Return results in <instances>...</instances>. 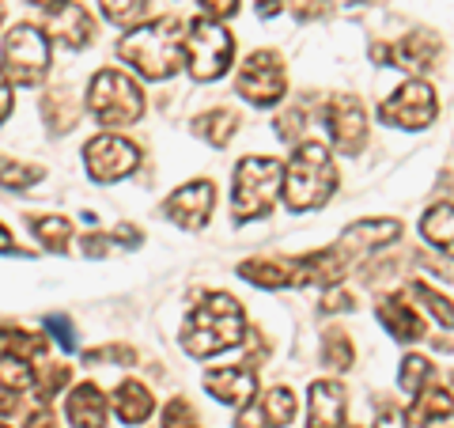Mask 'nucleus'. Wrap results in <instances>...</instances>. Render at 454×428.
<instances>
[{
  "mask_svg": "<svg viewBox=\"0 0 454 428\" xmlns=\"http://www.w3.org/2000/svg\"><path fill=\"white\" fill-rule=\"evenodd\" d=\"M243 337H247V315L239 307V299L227 292L201 296V304L190 311L186 326H182V349L197 356V361L243 345Z\"/></svg>",
  "mask_w": 454,
  "mask_h": 428,
  "instance_id": "obj_1",
  "label": "nucleus"
},
{
  "mask_svg": "<svg viewBox=\"0 0 454 428\" xmlns=\"http://www.w3.org/2000/svg\"><path fill=\"white\" fill-rule=\"evenodd\" d=\"M175 16H160L148 27H133L129 35L121 38V61H129L140 76L148 80H170L186 61V31H178Z\"/></svg>",
  "mask_w": 454,
  "mask_h": 428,
  "instance_id": "obj_2",
  "label": "nucleus"
},
{
  "mask_svg": "<svg viewBox=\"0 0 454 428\" xmlns=\"http://www.w3.org/2000/svg\"><path fill=\"white\" fill-rule=\"evenodd\" d=\"M337 194V163L315 140H303L284 167V205L292 212H315Z\"/></svg>",
  "mask_w": 454,
  "mask_h": 428,
  "instance_id": "obj_3",
  "label": "nucleus"
},
{
  "mask_svg": "<svg viewBox=\"0 0 454 428\" xmlns=\"http://www.w3.org/2000/svg\"><path fill=\"white\" fill-rule=\"evenodd\" d=\"M284 190V163L273 160V155H247L235 167V190H231V209L235 220H258L269 217L277 194Z\"/></svg>",
  "mask_w": 454,
  "mask_h": 428,
  "instance_id": "obj_4",
  "label": "nucleus"
},
{
  "mask_svg": "<svg viewBox=\"0 0 454 428\" xmlns=\"http://www.w3.org/2000/svg\"><path fill=\"white\" fill-rule=\"evenodd\" d=\"M88 110L95 114L98 125H110V130L133 125L145 114V91L133 76L118 73V68H103V73H95L88 88Z\"/></svg>",
  "mask_w": 454,
  "mask_h": 428,
  "instance_id": "obj_5",
  "label": "nucleus"
},
{
  "mask_svg": "<svg viewBox=\"0 0 454 428\" xmlns=\"http://www.w3.org/2000/svg\"><path fill=\"white\" fill-rule=\"evenodd\" d=\"M439 118V95L424 76H409L405 83H397L390 99L379 103V122L394 125V130L420 133Z\"/></svg>",
  "mask_w": 454,
  "mask_h": 428,
  "instance_id": "obj_6",
  "label": "nucleus"
},
{
  "mask_svg": "<svg viewBox=\"0 0 454 428\" xmlns=\"http://www.w3.org/2000/svg\"><path fill=\"white\" fill-rule=\"evenodd\" d=\"M235 57V38L223 31L220 20H193L190 31H186V65H190V76L193 80H220L227 73V65H231Z\"/></svg>",
  "mask_w": 454,
  "mask_h": 428,
  "instance_id": "obj_7",
  "label": "nucleus"
},
{
  "mask_svg": "<svg viewBox=\"0 0 454 428\" xmlns=\"http://www.w3.org/2000/svg\"><path fill=\"white\" fill-rule=\"evenodd\" d=\"M4 73L20 88H35L50 73V35L35 23H20L4 35Z\"/></svg>",
  "mask_w": 454,
  "mask_h": 428,
  "instance_id": "obj_8",
  "label": "nucleus"
},
{
  "mask_svg": "<svg viewBox=\"0 0 454 428\" xmlns=\"http://www.w3.org/2000/svg\"><path fill=\"white\" fill-rule=\"evenodd\" d=\"M235 91L250 107H277L288 95V68H284L277 50H254L235 76Z\"/></svg>",
  "mask_w": 454,
  "mask_h": 428,
  "instance_id": "obj_9",
  "label": "nucleus"
},
{
  "mask_svg": "<svg viewBox=\"0 0 454 428\" xmlns=\"http://www.w3.org/2000/svg\"><path fill=\"white\" fill-rule=\"evenodd\" d=\"M322 122L325 133H330L333 148L345 155H360L367 145V114L356 95H330L322 103Z\"/></svg>",
  "mask_w": 454,
  "mask_h": 428,
  "instance_id": "obj_10",
  "label": "nucleus"
},
{
  "mask_svg": "<svg viewBox=\"0 0 454 428\" xmlns=\"http://www.w3.org/2000/svg\"><path fill=\"white\" fill-rule=\"evenodd\" d=\"M140 163V152L133 140L125 137H114V133H103L88 140V148H83V167H88V175L95 182H118L125 175H133Z\"/></svg>",
  "mask_w": 454,
  "mask_h": 428,
  "instance_id": "obj_11",
  "label": "nucleus"
},
{
  "mask_svg": "<svg viewBox=\"0 0 454 428\" xmlns=\"http://www.w3.org/2000/svg\"><path fill=\"white\" fill-rule=\"evenodd\" d=\"M212 205H216V186H212L208 178H197V182H186V186H178L167 197L163 217L175 220L178 227H186V232H201L212 217Z\"/></svg>",
  "mask_w": 454,
  "mask_h": 428,
  "instance_id": "obj_12",
  "label": "nucleus"
},
{
  "mask_svg": "<svg viewBox=\"0 0 454 428\" xmlns=\"http://www.w3.org/2000/svg\"><path fill=\"white\" fill-rule=\"evenodd\" d=\"M292 281L295 289H307V284H318V289H333V284L345 281L348 273V250L333 242V247H322V250H310L292 258Z\"/></svg>",
  "mask_w": 454,
  "mask_h": 428,
  "instance_id": "obj_13",
  "label": "nucleus"
},
{
  "mask_svg": "<svg viewBox=\"0 0 454 428\" xmlns=\"http://www.w3.org/2000/svg\"><path fill=\"white\" fill-rule=\"evenodd\" d=\"M439 57H443V38L428 27H417V31L390 42V65H397L409 76H428L432 68H439Z\"/></svg>",
  "mask_w": 454,
  "mask_h": 428,
  "instance_id": "obj_14",
  "label": "nucleus"
},
{
  "mask_svg": "<svg viewBox=\"0 0 454 428\" xmlns=\"http://www.w3.org/2000/svg\"><path fill=\"white\" fill-rule=\"evenodd\" d=\"M300 413V398L292 387H273L262 398H250V402L239 409L235 428H288Z\"/></svg>",
  "mask_w": 454,
  "mask_h": 428,
  "instance_id": "obj_15",
  "label": "nucleus"
},
{
  "mask_svg": "<svg viewBox=\"0 0 454 428\" xmlns=\"http://www.w3.org/2000/svg\"><path fill=\"white\" fill-rule=\"evenodd\" d=\"M205 391L216 398V402H227V406L243 409L250 398L258 394V364L243 361V364L212 368V372H205Z\"/></svg>",
  "mask_w": 454,
  "mask_h": 428,
  "instance_id": "obj_16",
  "label": "nucleus"
},
{
  "mask_svg": "<svg viewBox=\"0 0 454 428\" xmlns=\"http://www.w3.org/2000/svg\"><path fill=\"white\" fill-rule=\"evenodd\" d=\"M375 315L382 322V330H387L394 341H402V345H417V341H424V319L420 311L409 304L405 296H379L375 299Z\"/></svg>",
  "mask_w": 454,
  "mask_h": 428,
  "instance_id": "obj_17",
  "label": "nucleus"
},
{
  "mask_svg": "<svg viewBox=\"0 0 454 428\" xmlns=\"http://www.w3.org/2000/svg\"><path fill=\"white\" fill-rule=\"evenodd\" d=\"M348 413V391L337 379H315L307 394V428H340Z\"/></svg>",
  "mask_w": 454,
  "mask_h": 428,
  "instance_id": "obj_18",
  "label": "nucleus"
},
{
  "mask_svg": "<svg viewBox=\"0 0 454 428\" xmlns=\"http://www.w3.org/2000/svg\"><path fill=\"white\" fill-rule=\"evenodd\" d=\"M402 232H405L402 220H394V217H364V220L345 227L340 247H345L348 254H375V250L402 239Z\"/></svg>",
  "mask_w": 454,
  "mask_h": 428,
  "instance_id": "obj_19",
  "label": "nucleus"
},
{
  "mask_svg": "<svg viewBox=\"0 0 454 428\" xmlns=\"http://www.w3.org/2000/svg\"><path fill=\"white\" fill-rule=\"evenodd\" d=\"M46 31H50V38L57 42V46L83 50L95 38V23H91V16H88V8L83 4H61V8L50 12Z\"/></svg>",
  "mask_w": 454,
  "mask_h": 428,
  "instance_id": "obj_20",
  "label": "nucleus"
},
{
  "mask_svg": "<svg viewBox=\"0 0 454 428\" xmlns=\"http://www.w3.org/2000/svg\"><path fill=\"white\" fill-rule=\"evenodd\" d=\"M454 417V391L439 387V383H428L420 394H413V406H409V424L417 428H432L439 421Z\"/></svg>",
  "mask_w": 454,
  "mask_h": 428,
  "instance_id": "obj_21",
  "label": "nucleus"
},
{
  "mask_svg": "<svg viewBox=\"0 0 454 428\" xmlns=\"http://www.w3.org/2000/svg\"><path fill=\"white\" fill-rule=\"evenodd\" d=\"M68 421L76 428H106V394L95 383H80L68 394Z\"/></svg>",
  "mask_w": 454,
  "mask_h": 428,
  "instance_id": "obj_22",
  "label": "nucleus"
},
{
  "mask_svg": "<svg viewBox=\"0 0 454 428\" xmlns=\"http://www.w3.org/2000/svg\"><path fill=\"white\" fill-rule=\"evenodd\" d=\"M420 235H424L428 247H435L439 254H447V258L454 262V205L450 202H439L432 209H424Z\"/></svg>",
  "mask_w": 454,
  "mask_h": 428,
  "instance_id": "obj_23",
  "label": "nucleus"
},
{
  "mask_svg": "<svg viewBox=\"0 0 454 428\" xmlns=\"http://www.w3.org/2000/svg\"><path fill=\"white\" fill-rule=\"evenodd\" d=\"M152 391L145 387V383H137V379H125L118 391H114V413L125 421V424H145L152 417Z\"/></svg>",
  "mask_w": 454,
  "mask_h": 428,
  "instance_id": "obj_24",
  "label": "nucleus"
},
{
  "mask_svg": "<svg viewBox=\"0 0 454 428\" xmlns=\"http://www.w3.org/2000/svg\"><path fill=\"white\" fill-rule=\"evenodd\" d=\"M42 118H46L50 133H57V137L68 133L80 122V99L68 91V88L46 91V95H42Z\"/></svg>",
  "mask_w": 454,
  "mask_h": 428,
  "instance_id": "obj_25",
  "label": "nucleus"
},
{
  "mask_svg": "<svg viewBox=\"0 0 454 428\" xmlns=\"http://www.w3.org/2000/svg\"><path fill=\"white\" fill-rule=\"evenodd\" d=\"M239 277L247 284H258V289L280 292V289H295L292 281V266L288 262H273V258H250L239 266Z\"/></svg>",
  "mask_w": 454,
  "mask_h": 428,
  "instance_id": "obj_26",
  "label": "nucleus"
},
{
  "mask_svg": "<svg viewBox=\"0 0 454 428\" xmlns=\"http://www.w3.org/2000/svg\"><path fill=\"white\" fill-rule=\"evenodd\" d=\"M193 133L201 137L205 145H212V148H227V140L239 133V114L227 110V107L197 114V118H193Z\"/></svg>",
  "mask_w": 454,
  "mask_h": 428,
  "instance_id": "obj_27",
  "label": "nucleus"
},
{
  "mask_svg": "<svg viewBox=\"0 0 454 428\" xmlns=\"http://www.w3.org/2000/svg\"><path fill=\"white\" fill-rule=\"evenodd\" d=\"M409 299L413 304H420V311L424 315H432L443 330H454V299L447 296V292H439V289H432L428 281H409Z\"/></svg>",
  "mask_w": 454,
  "mask_h": 428,
  "instance_id": "obj_28",
  "label": "nucleus"
},
{
  "mask_svg": "<svg viewBox=\"0 0 454 428\" xmlns=\"http://www.w3.org/2000/svg\"><path fill=\"white\" fill-rule=\"evenodd\" d=\"M322 364L330 368V372H348V368L356 364V345H352V337L340 330V326H330V330L322 334Z\"/></svg>",
  "mask_w": 454,
  "mask_h": 428,
  "instance_id": "obj_29",
  "label": "nucleus"
},
{
  "mask_svg": "<svg viewBox=\"0 0 454 428\" xmlns=\"http://www.w3.org/2000/svg\"><path fill=\"white\" fill-rule=\"evenodd\" d=\"M31 232L38 235V242L53 254H65L68 242H73V220L68 217H31Z\"/></svg>",
  "mask_w": 454,
  "mask_h": 428,
  "instance_id": "obj_30",
  "label": "nucleus"
},
{
  "mask_svg": "<svg viewBox=\"0 0 454 428\" xmlns=\"http://www.w3.org/2000/svg\"><path fill=\"white\" fill-rule=\"evenodd\" d=\"M46 353V334H31V330H12L0 326V356H20V361H35Z\"/></svg>",
  "mask_w": 454,
  "mask_h": 428,
  "instance_id": "obj_31",
  "label": "nucleus"
},
{
  "mask_svg": "<svg viewBox=\"0 0 454 428\" xmlns=\"http://www.w3.org/2000/svg\"><path fill=\"white\" fill-rule=\"evenodd\" d=\"M432 376H435V364L428 361V356L409 353V356H402V368H397V387L413 398V394H420L424 387H428Z\"/></svg>",
  "mask_w": 454,
  "mask_h": 428,
  "instance_id": "obj_32",
  "label": "nucleus"
},
{
  "mask_svg": "<svg viewBox=\"0 0 454 428\" xmlns=\"http://www.w3.org/2000/svg\"><path fill=\"white\" fill-rule=\"evenodd\" d=\"M46 167L42 163H23V160H12V155H0V186L4 190H27L42 182Z\"/></svg>",
  "mask_w": 454,
  "mask_h": 428,
  "instance_id": "obj_33",
  "label": "nucleus"
},
{
  "mask_svg": "<svg viewBox=\"0 0 454 428\" xmlns=\"http://www.w3.org/2000/svg\"><path fill=\"white\" fill-rule=\"evenodd\" d=\"M68 379H73L68 364H50V361H46V364H42L38 372H35V398H38L42 406H50L53 398L61 394V387H65Z\"/></svg>",
  "mask_w": 454,
  "mask_h": 428,
  "instance_id": "obj_34",
  "label": "nucleus"
},
{
  "mask_svg": "<svg viewBox=\"0 0 454 428\" xmlns=\"http://www.w3.org/2000/svg\"><path fill=\"white\" fill-rule=\"evenodd\" d=\"M27 387H35V372H31V364L20 361V356H0V391L23 394Z\"/></svg>",
  "mask_w": 454,
  "mask_h": 428,
  "instance_id": "obj_35",
  "label": "nucleus"
},
{
  "mask_svg": "<svg viewBox=\"0 0 454 428\" xmlns=\"http://www.w3.org/2000/svg\"><path fill=\"white\" fill-rule=\"evenodd\" d=\"M103 4V16L110 23H118V27H137L140 20H145V12L152 0H98Z\"/></svg>",
  "mask_w": 454,
  "mask_h": 428,
  "instance_id": "obj_36",
  "label": "nucleus"
},
{
  "mask_svg": "<svg viewBox=\"0 0 454 428\" xmlns=\"http://www.w3.org/2000/svg\"><path fill=\"white\" fill-rule=\"evenodd\" d=\"M163 428H201L190 398H170V402L163 406Z\"/></svg>",
  "mask_w": 454,
  "mask_h": 428,
  "instance_id": "obj_37",
  "label": "nucleus"
},
{
  "mask_svg": "<svg viewBox=\"0 0 454 428\" xmlns=\"http://www.w3.org/2000/svg\"><path fill=\"white\" fill-rule=\"evenodd\" d=\"M288 8L300 23H318L333 16V0H288Z\"/></svg>",
  "mask_w": 454,
  "mask_h": 428,
  "instance_id": "obj_38",
  "label": "nucleus"
},
{
  "mask_svg": "<svg viewBox=\"0 0 454 428\" xmlns=\"http://www.w3.org/2000/svg\"><path fill=\"white\" fill-rule=\"evenodd\" d=\"M83 364H137V353L129 345H106V349H88Z\"/></svg>",
  "mask_w": 454,
  "mask_h": 428,
  "instance_id": "obj_39",
  "label": "nucleus"
},
{
  "mask_svg": "<svg viewBox=\"0 0 454 428\" xmlns=\"http://www.w3.org/2000/svg\"><path fill=\"white\" fill-rule=\"evenodd\" d=\"M46 334H53L65 353H76V326L68 315H46Z\"/></svg>",
  "mask_w": 454,
  "mask_h": 428,
  "instance_id": "obj_40",
  "label": "nucleus"
},
{
  "mask_svg": "<svg viewBox=\"0 0 454 428\" xmlns=\"http://www.w3.org/2000/svg\"><path fill=\"white\" fill-rule=\"evenodd\" d=\"M307 114L303 110H288V114H280L277 118V137L280 140H288V145H300V137H303V130L310 122H303Z\"/></svg>",
  "mask_w": 454,
  "mask_h": 428,
  "instance_id": "obj_41",
  "label": "nucleus"
},
{
  "mask_svg": "<svg viewBox=\"0 0 454 428\" xmlns=\"http://www.w3.org/2000/svg\"><path fill=\"white\" fill-rule=\"evenodd\" d=\"M352 307H356V299H352V292L337 289V284H333L330 292H325V304H322L325 315H340V311H352Z\"/></svg>",
  "mask_w": 454,
  "mask_h": 428,
  "instance_id": "obj_42",
  "label": "nucleus"
},
{
  "mask_svg": "<svg viewBox=\"0 0 454 428\" xmlns=\"http://www.w3.org/2000/svg\"><path fill=\"white\" fill-rule=\"evenodd\" d=\"M114 247H118L114 235H88L80 242V250L88 254V258H106V254H114Z\"/></svg>",
  "mask_w": 454,
  "mask_h": 428,
  "instance_id": "obj_43",
  "label": "nucleus"
},
{
  "mask_svg": "<svg viewBox=\"0 0 454 428\" xmlns=\"http://www.w3.org/2000/svg\"><path fill=\"white\" fill-rule=\"evenodd\" d=\"M208 20H231L239 12V0H197Z\"/></svg>",
  "mask_w": 454,
  "mask_h": 428,
  "instance_id": "obj_44",
  "label": "nucleus"
},
{
  "mask_svg": "<svg viewBox=\"0 0 454 428\" xmlns=\"http://www.w3.org/2000/svg\"><path fill=\"white\" fill-rule=\"evenodd\" d=\"M114 242H118L121 250H137L140 247V239H145V232H140V227H133V224H121V227H114Z\"/></svg>",
  "mask_w": 454,
  "mask_h": 428,
  "instance_id": "obj_45",
  "label": "nucleus"
},
{
  "mask_svg": "<svg viewBox=\"0 0 454 428\" xmlns=\"http://www.w3.org/2000/svg\"><path fill=\"white\" fill-rule=\"evenodd\" d=\"M372 428H409V413H402V409H394V406H382L379 409V417H375V424Z\"/></svg>",
  "mask_w": 454,
  "mask_h": 428,
  "instance_id": "obj_46",
  "label": "nucleus"
},
{
  "mask_svg": "<svg viewBox=\"0 0 454 428\" xmlns=\"http://www.w3.org/2000/svg\"><path fill=\"white\" fill-rule=\"evenodd\" d=\"M12 103H16V99H12V80H8L4 68H0V122H8Z\"/></svg>",
  "mask_w": 454,
  "mask_h": 428,
  "instance_id": "obj_47",
  "label": "nucleus"
},
{
  "mask_svg": "<svg viewBox=\"0 0 454 428\" xmlns=\"http://www.w3.org/2000/svg\"><path fill=\"white\" fill-rule=\"evenodd\" d=\"M23 428H61V424H57L53 413H50L46 406H42V409H35L31 417H27V424H23Z\"/></svg>",
  "mask_w": 454,
  "mask_h": 428,
  "instance_id": "obj_48",
  "label": "nucleus"
},
{
  "mask_svg": "<svg viewBox=\"0 0 454 428\" xmlns=\"http://www.w3.org/2000/svg\"><path fill=\"white\" fill-rule=\"evenodd\" d=\"M280 8H288V0H258V16L262 20H273Z\"/></svg>",
  "mask_w": 454,
  "mask_h": 428,
  "instance_id": "obj_49",
  "label": "nucleus"
},
{
  "mask_svg": "<svg viewBox=\"0 0 454 428\" xmlns=\"http://www.w3.org/2000/svg\"><path fill=\"white\" fill-rule=\"evenodd\" d=\"M16 409H20V394L4 391V398H0V413H16Z\"/></svg>",
  "mask_w": 454,
  "mask_h": 428,
  "instance_id": "obj_50",
  "label": "nucleus"
},
{
  "mask_svg": "<svg viewBox=\"0 0 454 428\" xmlns=\"http://www.w3.org/2000/svg\"><path fill=\"white\" fill-rule=\"evenodd\" d=\"M12 250H16V247H12V232L0 224V254H12Z\"/></svg>",
  "mask_w": 454,
  "mask_h": 428,
  "instance_id": "obj_51",
  "label": "nucleus"
},
{
  "mask_svg": "<svg viewBox=\"0 0 454 428\" xmlns=\"http://www.w3.org/2000/svg\"><path fill=\"white\" fill-rule=\"evenodd\" d=\"M31 4H38V8H61V4H68V0H31Z\"/></svg>",
  "mask_w": 454,
  "mask_h": 428,
  "instance_id": "obj_52",
  "label": "nucleus"
},
{
  "mask_svg": "<svg viewBox=\"0 0 454 428\" xmlns=\"http://www.w3.org/2000/svg\"><path fill=\"white\" fill-rule=\"evenodd\" d=\"M360 4H375V0H360Z\"/></svg>",
  "mask_w": 454,
  "mask_h": 428,
  "instance_id": "obj_53",
  "label": "nucleus"
},
{
  "mask_svg": "<svg viewBox=\"0 0 454 428\" xmlns=\"http://www.w3.org/2000/svg\"><path fill=\"white\" fill-rule=\"evenodd\" d=\"M0 20H4V4H0Z\"/></svg>",
  "mask_w": 454,
  "mask_h": 428,
  "instance_id": "obj_54",
  "label": "nucleus"
},
{
  "mask_svg": "<svg viewBox=\"0 0 454 428\" xmlns=\"http://www.w3.org/2000/svg\"><path fill=\"white\" fill-rule=\"evenodd\" d=\"M0 428H8V424H0Z\"/></svg>",
  "mask_w": 454,
  "mask_h": 428,
  "instance_id": "obj_55",
  "label": "nucleus"
},
{
  "mask_svg": "<svg viewBox=\"0 0 454 428\" xmlns=\"http://www.w3.org/2000/svg\"><path fill=\"white\" fill-rule=\"evenodd\" d=\"M340 428H345V424H340Z\"/></svg>",
  "mask_w": 454,
  "mask_h": 428,
  "instance_id": "obj_56",
  "label": "nucleus"
},
{
  "mask_svg": "<svg viewBox=\"0 0 454 428\" xmlns=\"http://www.w3.org/2000/svg\"><path fill=\"white\" fill-rule=\"evenodd\" d=\"M450 428H454V424H450Z\"/></svg>",
  "mask_w": 454,
  "mask_h": 428,
  "instance_id": "obj_57",
  "label": "nucleus"
}]
</instances>
